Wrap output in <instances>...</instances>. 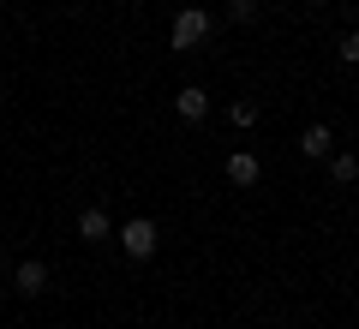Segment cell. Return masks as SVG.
Segmentation results:
<instances>
[{"mask_svg":"<svg viewBox=\"0 0 359 329\" xmlns=\"http://www.w3.org/2000/svg\"><path fill=\"white\" fill-rule=\"evenodd\" d=\"M228 18H233V25H245V18H257V0H228Z\"/></svg>","mask_w":359,"mask_h":329,"instance_id":"obj_10","label":"cell"},{"mask_svg":"<svg viewBox=\"0 0 359 329\" xmlns=\"http://www.w3.org/2000/svg\"><path fill=\"white\" fill-rule=\"evenodd\" d=\"M353 102H359V90H353Z\"/></svg>","mask_w":359,"mask_h":329,"instance_id":"obj_13","label":"cell"},{"mask_svg":"<svg viewBox=\"0 0 359 329\" xmlns=\"http://www.w3.org/2000/svg\"><path fill=\"white\" fill-rule=\"evenodd\" d=\"M204 36H210V13H204V6H186V13L174 18V30H168V42H174L180 54H186V48H198Z\"/></svg>","mask_w":359,"mask_h":329,"instance_id":"obj_1","label":"cell"},{"mask_svg":"<svg viewBox=\"0 0 359 329\" xmlns=\"http://www.w3.org/2000/svg\"><path fill=\"white\" fill-rule=\"evenodd\" d=\"M120 252L138 257V264H144V257H156V222H150V215H132L126 228H120Z\"/></svg>","mask_w":359,"mask_h":329,"instance_id":"obj_2","label":"cell"},{"mask_svg":"<svg viewBox=\"0 0 359 329\" xmlns=\"http://www.w3.org/2000/svg\"><path fill=\"white\" fill-rule=\"evenodd\" d=\"M228 120H233V126H257V102H233V108H228Z\"/></svg>","mask_w":359,"mask_h":329,"instance_id":"obj_9","label":"cell"},{"mask_svg":"<svg viewBox=\"0 0 359 329\" xmlns=\"http://www.w3.org/2000/svg\"><path fill=\"white\" fill-rule=\"evenodd\" d=\"M341 60L359 66V30H347V36H341Z\"/></svg>","mask_w":359,"mask_h":329,"instance_id":"obj_11","label":"cell"},{"mask_svg":"<svg viewBox=\"0 0 359 329\" xmlns=\"http://www.w3.org/2000/svg\"><path fill=\"white\" fill-rule=\"evenodd\" d=\"M330 174L341 180V186H353V180H359V156H353V150H341V156H330Z\"/></svg>","mask_w":359,"mask_h":329,"instance_id":"obj_8","label":"cell"},{"mask_svg":"<svg viewBox=\"0 0 359 329\" xmlns=\"http://www.w3.org/2000/svg\"><path fill=\"white\" fill-rule=\"evenodd\" d=\"M78 240L102 246L108 240V210H84V215H78Z\"/></svg>","mask_w":359,"mask_h":329,"instance_id":"obj_6","label":"cell"},{"mask_svg":"<svg viewBox=\"0 0 359 329\" xmlns=\"http://www.w3.org/2000/svg\"><path fill=\"white\" fill-rule=\"evenodd\" d=\"M13 288L25 293V300L48 293V264H36V257H30V264H18V269H13Z\"/></svg>","mask_w":359,"mask_h":329,"instance_id":"obj_3","label":"cell"},{"mask_svg":"<svg viewBox=\"0 0 359 329\" xmlns=\"http://www.w3.org/2000/svg\"><path fill=\"white\" fill-rule=\"evenodd\" d=\"M174 108H180V120H204V114H210V96H204L198 84H186V90L174 96Z\"/></svg>","mask_w":359,"mask_h":329,"instance_id":"obj_5","label":"cell"},{"mask_svg":"<svg viewBox=\"0 0 359 329\" xmlns=\"http://www.w3.org/2000/svg\"><path fill=\"white\" fill-rule=\"evenodd\" d=\"M330 150H335L330 126H306V132H299V156H330Z\"/></svg>","mask_w":359,"mask_h":329,"instance_id":"obj_7","label":"cell"},{"mask_svg":"<svg viewBox=\"0 0 359 329\" xmlns=\"http://www.w3.org/2000/svg\"><path fill=\"white\" fill-rule=\"evenodd\" d=\"M257 174H264V168H257L252 150H233L228 156V186H257Z\"/></svg>","mask_w":359,"mask_h":329,"instance_id":"obj_4","label":"cell"},{"mask_svg":"<svg viewBox=\"0 0 359 329\" xmlns=\"http://www.w3.org/2000/svg\"><path fill=\"white\" fill-rule=\"evenodd\" d=\"M0 269H6V257H0Z\"/></svg>","mask_w":359,"mask_h":329,"instance_id":"obj_12","label":"cell"}]
</instances>
